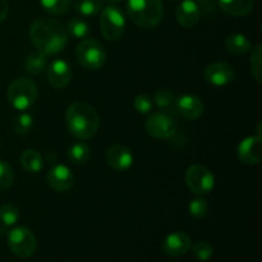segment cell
<instances>
[{
  "mask_svg": "<svg viewBox=\"0 0 262 262\" xmlns=\"http://www.w3.org/2000/svg\"><path fill=\"white\" fill-rule=\"evenodd\" d=\"M30 38L37 51L46 56L56 55L66 49L68 32L66 26L51 18H40L30 28Z\"/></svg>",
  "mask_w": 262,
  "mask_h": 262,
  "instance_id": "cell-1",
  "label": "cell"
},
{
  "mask_svg": "<svg viewBox=\"0 0 262 262\" xmlns=\"http://www.w3.org/2000/svg\"><path fill=\"white\" fill-rule=\"evenodd\" d=\"M67 127L77 140L86 141L94 137L100 127V115L87 102L77 101L69 105L66 113Z\"/></svg>",
  "mask_w": 262,
  "mask_h": 262,
  "instance_id": "cell-2",
  "label": "cell"
},
{
  "mask_svg": "<svg viewBox=\"0 0 262 262\" xmlns=\"http://www.w3.org/2000/svg\"><path fill=\"white\" fill-rule=\"evenodd\" d=\"M127 13L138 27L155 28L163 19L164 7L161 0H127Z\"/></svg>",
  "mask_w": 262,
  "mask_h": 262,
  "instance_id": "cell-3",
  "label": "cell"
},
{
  "mask_svg": "<svg viewBox=\"0 0 262 262\" xmlns=\"http://www.w3.org/2000/svg\"><path fill=\"white\" fill-rule=\"evenodd\" d=\"M37 96V86L32 79L27 78V77H20V78L13 81L7 91L9 104L14 109L20 110V112L30 109L36 102Z\"/></svg>",
  "mask_w": 262,
  "mask_h": 262,
  "instance_id": "cell-4",
  "label": "cell"
},
{
  "mask_svg": "<svg viewBox=\"0 0 262 262\" xmlns=\"http://www.w3.org/2000/svg\"><path fill=\"white\" fill-rule=\"evenodd\" d=\"M78 63L89 71H99L106 61V50L104 45L94 38H83L76 49Z\"/></svg>",
  "mask_w": 262,
  "mask_h": 262,
  "instance_id": "cell-5",
  "label": "cell"
},
{
  "mask_svg": "<svg viewBox=\"0 0 262 262\" xmlns=\"http://www.w3.org/2000/svg\"><path fill=\"white\" fill-rule=\"evenodd\" d=\"M100 27L102 36L106 40H119L125 30V15L123 10L115 5H107L106 8L101 9Z\"/></svg>",
  "mask_w": 262,
  "mask_h": 262,
  "instance_id": "cell-6",
  "label": "cell"
},
{
  "mask_svg": "<svg viewBox=\"0 0 262 262\" xmlns=\"http://www.w3.org/2000/svg\"><path fill=\"white\" fill-rule=\"evenodd\" d=\"M8 246L17 257L30 258L35 253L37 241L32 230L26 227H17L8 232Z\"/></svg>",
  "mask_w": 262,
  "mask_h": 262,
  "instance_id": "cell-7",
  "label": "cell"
},
{
  "mask_svg": "<svg viewBox=\"0 0 262 262\" xmlns=\"http://www.w3.org/2000/svg\"><path fill=\"white\" fill-rule=\"evenodd\" d=\"M146 130L156 140H170L178 130V123L166 112L151 113L146 120Z\"/></svg>",
  "mask_w": 262,
  "mask_h": 262,
  "instance_id": "cell-8",
  "label": "cell"
},
{
  "mask_svg": "<svg viewBox=\"0 0 262 262\" xmlns=\"http://www.w3.org/2000/svg\"><path fill=\"white\" fill-rule=\"evenodd\" d=\"M186 184L191 192L199 196L209 194L214 189L215 177L210 169H207L201 164H194L191 165L186 171Z\"/></svg>",
  "mask_w": 262,
  "mask_h": 262,
  "instance_id": "cell-9",
  "label": "cell"
},
{
  "mask_svg": "<svg viewBox=\"0 0 262 262\" xmlns=\"http://www.w3.org/2000/svg\"><path fill=\"white\" fill-rule=\"evenodd\" d=\"M204 76L209 84L222 87L234 81L235 71L230 64L225 63V61H215L206 67Z\"/></svg>",
  "mask_w": 262,
  "mask_h": 262,
  "instance_id": "cell-10",
  "label": "cell"
},
{
  "mask_svg": "<svg viewBox=\"0 0 262 262\" xmlns=\"http://www.w3.org/2000/svg\"><path fill=\"white\" fill-rule=\"evenodd\" d=\"M238 159L247 165L258 164L262 159V137L260 135L246 137L238 145Z\"/></svg>",
  "mask_w": 262,
  "mask_h": 262,
  "instance_id": "cell-11",
  "label": "cell"
},
{
  "mask_svg": "<svg viewBox=\"0 0 262 262\" xmlns=\"http://www.w3.org/2000/svg\"><path fill=\"white\" fill-rule=\"evenodd\" d=\"M133 154L127 146L115 143L106 151V161L115 171H125L133 165Z\"/></svg>",
  "mask_w": 262,
  "mask_h": 262,
  "instance_id": "cell-12",
  "label": "cell"
},
{
  "mask_svg": "<svg viewBox=\"0 0 262 262\" xmlns=\"http://www.w3.org/2000/svg\"><path fill=\"white\" fill-rule=\"evenodd\" d=\"M48 184L55 192H67L74 183V176L71 169L63 164H56L49 170Z\"/></svg>",
  "mask_w": 262,
  "mask_h": 262,
  "instance_id": "cell-13",
  "label": "cell"
},
{
  "mask_svg": "<svg viewBox=\"0 0 262 262\" xmlns=\"http://www.w3.org/2000/svg\"><path fill=\"white\" fill-rule=\"evenodd\" d=\"M72 79L71 66L66 60L56 59L48 67V81L54 89H64Z\"/></svg>",
  "mask_w": 262,
  "mask_h": 262,
  "instance_id": "cell-14",
  "label": "cell"
},
{
  "mask_svg": "<svg viewBox=\"0 0 262 262\" xmlns=\"http://www.w3.org/2000/svg\"><path fill=\"white\" fill-rule=\"evenodd\" d=\"M177 112L182 115L183 118L188 120H196L204 114V102L200 97L194 96V95H182L179 99L176 101Z\"/></svg>",
  "mask_w": 262,
  "mask_h": 262,
  "instance_id": "cell-15",
  "label": "cell"
},
{
  "mask_svg": "<svg viewBox=\"0 0 262 262\" xmlns=\"http://www.w3.org/2000/svg\"><path fill=\"white\" fill-rule=\"evenodd\" d=\"M164 252L171 257H178L187 253L191 248V238L184 232H174L166 235L163 243Z\"/></svg>",
  "mask_w": 262,
  "mask_h": 262,
  "instance_id": "cell-16",
  "label": "cell"
},
{
  "mask_svg": "<svg viewBox=\"0 0 262 262\" xmlns=\"http://www.w3.org/2000/svg\"><path fill=\"white\" fill-rule=\"evenodd\" d=\"M177 22L184 28H191L199 23L201 18V12H200L199 5L194 0H183L178 5L176 12Z\"/></svg>",
  "mask_w": 262,
  "mask_h": 262,
  "instance_id": "cell-17",
  "label": "cell"
},
{
  "mask_svg": "<svg viewBox=\"0 0 262 262\" xmlns=\"http://www.w3.org/2000/svg\"><path fill=\"white\" fill-rule=\"evenodd\" d=\"M217 4L232 17H245L253 9V0H217Z\"/></svg>",
  "mask_w": 262,
  "mask_h": 262,
  "instance_id": "cell-18",
  "label": "cell"
},
{
  "mask_svg": "<svg viewBox=\"0 0 262 262\" xmlns=\"http://www.w3.org/2000/svg\"><path fill=\"white\" fill-rule=\"evenodd\" d=\"M225 49L233 55H243L251 50V41L243 33H233L225 38Z\"/></svg>",
  "mask_w": 262,
  "mask_h": 262,
  "instance_id": "cell-19",
  "label": "cell"
},
{
  "mask_svg": "<svg viewBox=\"0 0 262 262\" xmlns=\"http://www.w3.org/2000/svg\"><path fill=\"white\" fill-rule=\"evenodd\" d=\"M20 165L28 173H40L43 168V159L40 152L28 148L23 151L20 155Z\"/></svg>",
  "mask_w": 262,
  "mask_h": 262,
  "instance_id": "cell-20",
  "label": "cell"
},
{
  "mask_svg": "<svg viewBox=\"0 0 262 262\" xmlns=\"http://www.w3.org/2000/svg\"><path fill=\"white\" fill-rule=\"evenodd\" d=\"M23 67H25V71L31 76H40L48 67V59L45 54L40 51H33L25 59Z\"/></svg>",
  "mask_w": 262,
  "mask_h": 262,
  "instance_id": "cell-21",
  "label": "cell"
},
{
  "mask_svg": "<svg viewBox=\"0 0 262 262\" xmlns=\"http://www.w3.org/2000/svg\"><path fill=\"white\" fill-rule=\"evenodd\" d=\"M19 219V210L13 204H4L0 206V230H8L14 227Z\"/></svg>",
  "mask_w": 262,
  "mask_h": 262,
  "instance_id": "cell-22",
  "label": "cell"
},
{
  "mask_svg": "<svg viewBox=\"0 0 262 262\" xmlns=\"http://www.w3.org/2000/svg\"><path fill=\"white\" fill-rule=\"evenodd\" d=\"M66 30L68 32V36H72L74 38H83L89 37L90 32H91V27L87 23V20H84L83 18L79 17H74L67 23Z\"/></svg>",
  "mask_w": 262,
  "mask_h": 262,
  "instance_id": "cell-23",
  "label": "cell"
},
{
  "mask_svg": "<svg viewBox=\"0 0 262 262\" xmlns=\"http://www.w3.org/2000/svg\"><path fill=\"white\" fill-rule=\"evenodd\" d=\"M69 161L74 165H82L90 159V146L84 142H76L67 151Z\"/></svg>",
  "mask_w": 262,
  "mask_h": 262,
  "instance_id": "cell-24",
  "label": "cell"
},
{
  "mask_svg": "<svg viewBox=\"0 0 262 262\" xmlns=\"http://www.w3.org/2000/svg\"><path fill=\"white\" fill-rule=\"evenodd\" d=\"M74 10L83 17H94L102 9L101 0H74Z\"/></svg>",
  "mask_w": 262,
  "mask_h": 262,
  "instance_id": "cell-25",
  "label": "cell"
},
{
  "mask_svg": "<svg viewBox=\"0 0 262 262\" xmlns=\"http://www.w3.org/2000/svg\"><path fill=\"white\" fill-rule=\"evenodd\" d=\"M40 2L43 9L54 15L66 14L73 4V0H40Z\"/></svg>",
  "mask_w": 262,
  "mask_h": 262,
  "instance_id": "cell-26",
  "label": "cell"
},
{
  "mask_svg": "<svg viewBox=\"0 0 262 262\" xmlns=\"http://www.w3.org/2000/svg\"><path fill=\"white\" fill-rule=\"evenodd\" d=\"M189 215L194 219H204L209 212V204L202 196L196 197L192 200L188 205Z\"/></svg>",
  "mask_w": 262,
  "mask_h": 262,
  "instance_id": "cell-27",
  "label": "cell"
},
{
  "mask_svg": "<svg viewBox=\"0 0 262 262\" xmlns=\"http://www.w3.org/2000/svg\"><path fill=\"white\" fill-rule=\"evenodd\" d=\"M251 72L252 76L258 83H261L262 79V45L258 43L255 49L252 50V55H251Z\"/></svg>",
  "mask_w": 262,
  "mask_h": 262,
  "instance_id": "cell-28",
  "label": "cell"
},
{
  "mask_svg": "<svg viewBox=\"0 0 262 262\" xmlns=\"http://www.w3.org/2000/svg\"><path fill=\"white\" fill-rule=\"evenodd\" d=\"M32 125L33 118L28 113H22V114L17 115L13 120V129H14L15 133H19V135H26L27 132H30Z\"/></svg>",
  "mask_w": 262,
  "mask_h": 262,
  "instance_id": "cell-29",
  "label": "cell"
},
{
  "mask_svg": "<svg viewBox=\"0 0 262 262\" xmlns=\"http://www.w3.org/2000/svg\"><path fill=\"white\" fill-rule=\"evenodd\" d=\"M174 101H176V99H174L173 92L168 89L158 90L155 97H154V102L156 104V106L163 110H168L169 107L173 106Z\"/></svg>",
  "mask_w": 262,
  "mask_h": 262,
  "instance_id": "cell-30",
  "label": "cell"
},
{
  "mask_svg": "<svg viewBox=\"0 0 262 262\" xmlns=\"http://www.w3.org/2000/svg\"><path fill=\"white\" fill-rule=\"evenodd\" d=\"M192 253L199 261H209L214 255V248L207 242H197L192 247Z\"/></svg>",
  "mask_w": 262,
  "mask_h": 262,
  "instance_id": "cell-31",
  "label": "cell"
},
{
  "mask_svg": "<svg viewBox=\"0 0 262 262\" xmlns=\"http://www.w3.org/2000/svg\"><path fill=\"white\" fill-rule=\"evenodd\" d=\"M14 181L13 169L7 161L0 160V191L9 188Z\"/></svg>",
  "mask_w": 262,
  "mask_h": 262,
  "instance_id": "cell-32",
  "label": "cell"
},
{
  "mask_svg": "<svg viewBox=\"0 0 262 262\" xmlns=\"http://www.w3.org/2000/svg\"><path fill=\"white\" fill-rule=\"evenodd\" d=\"M135 109L137 110V113L140 114H148V113L152 110V100L148 95L146 94H140L135 97Z\"/></svg>",
  "mask_w": 262,
  "mask_h": 262,
  "instance_id": "cell-33",
  "label": "cell"
},
{
  "mask_svg": "<svg viewBox=\"0 0 262 262\" xmlns=\"http://www.w3.org/2000/svg\"><path fill=\"white\" fill-rule=\"evenodd\" d=\"M194 2L199 5L200 12L204 13V14H211L215 12L216 0H194Z\"/></svg>",
  "mask_w": 262,
  "mask_h": 262,
  "instance_id": "cell-34",
  "label": "cell"
},
{
  "mask_svg": "<svg viewBox=\"0 0 262 262\" xmlns=\"http://www.w3.org/2000/svg\"><path fill=\"white\" fill-rule=\"evenodd\" d=\"M8 15V2L7 0H0V23L7 18Z\"/></svg>",
  "mask_w": 262,
  "mask_h": 262,
  "instance_id": "cell-35",
  "label": "cell"
},
{
  "mask_svg": "<svg viewBox=\"0 0 262 262\" xmlns=\"http://www.w3.org/2000/svg\"><path fill=\"white\" fill-rule=\"evenodd\" d=\"M104 2H106V3H110V4H114V3L122 2V0H104Z\"/></svg>",
  "mask_w": 262,
  "mask_h": 262,
  "instance_id": "cell-36",
  "label": "cell"
},
{
  "mask_svg": "<svg viewBox=\"0 0 262 262\" xmlns=\"http://www.w3.org/2000/svg\"><path fill=\"white\" fill-rule=\"evenodd\" d=\"M171 2H176V0H171Z\"/></svg>",
  "mask_w": 262,
  "mask_h": 262,
  "instance_id": "cell-37",
  "label": "cell"
}]
</instances>
